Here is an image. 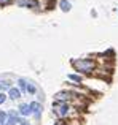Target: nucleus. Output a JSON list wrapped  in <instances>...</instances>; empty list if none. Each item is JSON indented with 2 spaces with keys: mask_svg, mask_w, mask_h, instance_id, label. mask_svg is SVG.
<instances>
[{
  "mask_svg": "<svg viewBox=\"0 0 118 125\" xmlns=\"http://www.w3.org/2000/svg\"><path fill=\"white\" fill-rule=\"evenodd\" d=\"M72 65L77 71L81 73H91V71L96 68V63L89 59H78V60H72Z\"/></svg>",
  "mask_w": 118,
  "mask_h": 125,
  "instance_id": "obj_1",
  "label": "nucleus"
},
{
  "mask_svg": "<svg viewBox=\"0 0 118 125\" xmlns=\"http://www.w3.org/2000/svg\"><path fill=\"white\" fill-rule=\"evenodd\" d=\"M70 111H72V108L69 103H61V101H54L53 103V113L59 119H65L70 114Z\"/></svg>",
  "mask_w": 118,
  "mask_h": 125,
  "instance_id": "obj_2",
  "label": "nucleus"
},
{
  "mask_svg": "<svg viewBox=\"0 0 118 125\" xmlns=\"http://www.w3.org/2000/svg\"><path fill=\"white\" fill-rule=\"evenodd\" d=\"M74 97H75V94H72V92H67V90L58 92V94L54 95L56 101H61V103H69V101H70Z\"/></svg>",
  "mask_w": 118,
  "mask_h": 125,
  "instance_id": "obj_3",
  "label": "nucleus"
},
{
  "mask_svg": "<svg viewBox=\"0 0 118 125\" xmlns=\"http://www.w3.org/2000/svg\"><path fill=\"white\" fill-rule=\"evenodd\" d=\"M29 106H30V113L34 114L37 119H40L42 116V111H43V108H42V104L38 103V101H32V103H29Z\"/></svg>",
  "mask_w": 118,
  "mask_h": 125,
  "instance_id": "obj_4",
  "label": "nucleus"
},
{
  "mask_svg": "<svg viewBox=\"0 0 118 125\" xmlns=\"http://www.w3.org/2000/svg\"><path fill=\"white\" fill-rule=\"evenodd\" d=\"M16 5L19 6H26V8H37L38 6V0H15Z\"/></svg>",
  "mask_w": 118,
  "mask_h": 125,
  "instance_id": "obj_5",
  "label": "nucleus"
},
{
  "mask_svg": "<svg viewBox=\"0 0 118 125\" xmlns=\"http://www.w3.org/2000/svg\"><path fill=\"white\" fill-rule=\"evenodd\" d=\"M19 114H21L22 117H27L30 116V106H29V103H21L19 104Z\"/></svg>",
  "mask_w": 118,
  "mask_h": 125,
  "instance_id": "obj_6",
  "label": "nucleus"
},
{
  "mask_svg": "<svg viewBox=\"0 0 118 125\" xmlns=\"http://www.w3.org/2000/svg\"><path fill=\"white\" fill-rule=\"evenodd\" d=\"M6 97H10L11 100H19L21 98V92H19V89L11 87V89H8V95Z\"/></svg>",
  "mask_w": 118,
  "mask_h": 125,
  "instance_id": "obj_7",
  "label": "nucleus"
},
{
  "mask_svg": "<svg viewBox=\"0 0 118 125\" xmlns=\"http://www.w3.org/2000/svg\"><path fill=\"white\" fill-rule=\"evenodd\" d=\"M18 84H19V92H26V87H27V81L19 78L18 79Z\"/></svg>",
  "mask_w": 118,
  "mask_h": 125,
  "instance_id": "obj_8",
  "label": "nucleus"
},
{
  "mask_svg": "<svg viewBox=\"0 0 118 125\" xmlns=\"http://www.w3.org/2000/svg\"><path fill=\"white\" fill-rule=\"evenodd\" d=\"M26 92H29V94H35L37 92V87H35L32 83H27V87H26Z\"/></svg>",
  "mask_w": 118,
  "mask_h": 125,
  "instance_id": "obj_9",
  "label": "nucleus"
},
{
  "mask_svg": "<svg viewBox=\"0 0 118 125\" xmlns=\"http://www.w3.org/2000/svg\"><path fill=\"white\" fill-rule=\"evenodd\" d=\"M6 120H8V116H6V113L0 111V125H5Z\"/></svg>",
  "mask_w": 118,
  "mask_h": 125,
  "instance_id": "obj_10",
  "label": "nucleus"
},
{
  "mask_svg": "<svg viewBox=\"0 0 118 125\" xmlns=\"http://www.w3.org/2000/svg\"><path fill=\"white\" fill-rule=\"evenodd\" d=\"M69 79L75 81V83H81V76H78V74H69Z\"/></svg>",
  "mask_w": 118,
  "mask_h": 125,
  "instance_id": "obj_11",
  "label": "nucleus"
},
{
  "mask_svg": "<svg viewBox=\"0 0 118 125\" xmlns=\"http://www.w3.org/2000/svg\"><path fill=\"white\" fill-rule=\"evenodd\" d=\"M61 8L64 10V11H69V10H70V3L65 2V0H62V2H61Z\"/></svg>",
  "mask_w": 118,
  "mask_h": 125,
  "instance_id": "obj_12",
  "label": "nucleus"
},
{
  "mask_svg": "<svg viewBox=\"0 0 118 125\" xmlns=\"http://www.w3.org/2000/svg\"><path fill=\"white\" fill-rule=\"evenodd\" d=\"M0 89H11V83L10 81H2L0 83Z\"/></svg>",
  "mask_w": 118,
  "mask_h": 125,
  "instance_id": "obj_13",
  "label": "nucleus"
},
{
  "mask_svg": "<svg viewBox=\"0 0 118 125\" xmlns=\"http://www.w3.org/2000/svg\"><path fill=\"white\" fill-rule=\"evenodd\" d=\"M6 98H8V97H6V94L0 92V104H3V103H5V101H6Z\"/></svg>",
  "mask_w": 118,
  "mask_h": 125,
  "instance_id": "obj_14",
  "label": "nucleus"
},
{
  "mask_svg": "<svg viewBox=\"0 0 118 125\" xmlns=\"http://www.w3.org/2000/svg\"><path fill=\"white\" fill-rule=\"evenodd\" d=\"M10 2H13V0H0V6H5V5H8Z\"/></svg>",
  "mask_w": 118,
  "mask_h": 125,
  "instance_id": "obj_15",
  "label": "nucleus"
},
{
  "mask_svg": "<svg viewBox=\"0 0 118 125\" xmlns=\"http://www.w3.org/2000/svg\"><path fill=\"white\" fill-rule=\"evenodd\" d=\"M18 125H30V124H29V122H27L26 119H21V120H19V124H18Z\"/></svg>",
  "mask_w": 118,
  "mask_h": 125,
  "instance_id": "obj_16",
  "label": "nucleus"
},
{
  "mask_svg": "<svg viewBox=\"0 0 118 125\" xmlns=\"http://www.w3.org/2000/svg\"><path fill=\"white\" fill-rule=\"evenodd\" d=\"M54 125H65V124H64V122H61V120H59V122H56Z\"/></svg>",
  "mask_w": 118,
  "mask_h": 125,
  "instance_id": "obj_17",
  "label": "nucleus"
},
{
  "mask_svg": "<svg viewBox=\"0 0 118 125\" xmlns=\"http://www.w3.org/2000/svg\"><path fill=\"white\" fill-rule=\"evenodd\" d=\"M0 90H2V89H0Z\"/></svg>",
  "mask_w": 118,
  "mask_h": 125,
  "instance_id": "obj_18",
  "label": "nucleus"
}]
</instances>
